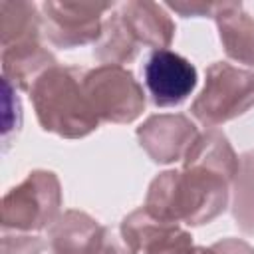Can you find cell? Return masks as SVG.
Returning <instances> with one entry per match:
<instances>
[{
	"instance_id": "cell-19",
	"label": "cell",
	"mask_w": 254,
	"mask_h": 254,
	"mask_svg": "<svg viewBox=\"0 0 254 254\" xmlns=\"http://www.w3.org/2000/svg\"><path fill=\"white\" fill-rule=\"evenodd\" d=\"M169 8H173L175 12H179V14H183L185 18H189V16H212V12H214V2H196V0H192V2H169L167 4Z\"/></svg>"
},
{
	"instance_id": "cell-8",
	"label": "cell",
	"mask_w": 254,
	"mask_h": 254,
	"mask_svg": "<svg viewBox=\"0 0 254 254\" xmlns=\"http://www.w3.org/2000/svg\"><path fill=\"white\" fill-rule=\"evenodd\" d=\"M137 137L141 147L155 163H173L185 159L198 133L189 117L181 113H161L151 115L137 129Z\"/></svg>"
},
{
	"instance_id": "cell-1",
	"label": "cell",
	"mask_w": 254,
	"mask_h": 254,
	"mask_svg": "<svg viewBox=\"0 0 254 254\" xmlns=\"http://www.w3.org/2000/svg\"><path fill=\"white\" fill-rule=\"evenodd\" d=\"M230 181L202 167L165 171L153 179L145 198V210L165 222L206 224L228 204Z\"/></svg>"
},
{
	"instance_id": "cell-4",
	"label": "cell",
	"mask_w": 254,
	"mask_h": 254,
	"mask_svg": "<svg viewBox=\"0 0 254 254\" xmlns=\"http://www.w3.org/2000/svg\"><path fill=\"white\" fill-rule=\"evenodd\" d=\"M62 206L60 181L50 171H32L2 198V228L42 230L58 218Z\"/></svg>"
},
{
	"instance_id": "cell-10",
	"label": "cell",
	"mask_w": 254,
	"mask_h": 254,
	"mask_svg": "<svg viewBox=\"0 0 254 254\" xmlns=\"http://www.w3.org/2000/svg\"><path fill=\"white\" fill-rule=\"evenodd\" d=\"M117 12L139 48L149 46L155 50H167L173 42L175 24L163 6L155 2L133 0L121 4Z\"/></svg>"
},
{
	"instance_id": "cell-7",
	"label": "cell",
	"mask_w": 254,
	"mask_h": 254,
	"mask_svg": "<svg viewBox=\"0 0 254 254\" xmlns=\"http://www.w3.org/2000/svg\"><path fill=\"white\" fill-rule=\"evenodd\" d=\"M143 77L151 101L159 107L183 103L196 85L194 65L171 50H155L143 65Z\"/></svg>"
},
{
	"instance_id": "cell-17",
	"label": "cell",
	"mask_w": 254,
	"mask_h": 254,
	"mask_svg": "<svg viewBox=\"0 0 254 254\" xmlns=\"http://www.w3.org/2000/svg\"><path fill=\"white\" fill-rule=\"evenodd\" d=\"M44 250V242L38 236H10L2 238V254H40Z\"/></svg>"
},
{
	"instance_id": "cell-14",
	"label": "cell",
	"mask_w": 254,
	"mask_h": 254,
	"mask_svg": "<svg viewBox=\"0 0 254 254\" xmlns=\"http://www.w3.org/2000/svg\"><path fill=\"white\" fill-rule=\"evenodd\" d=\"M42 16L32 2H0V38L2 48L36 42L40 38Z\"/></svg>"
},
{
	"instance_id": "cell-12",
	"label": "cell",
	"mask_w": 254,
	"mask_h": 254,
	"mask_svg": "<svg viewBox=\"0 0 254 254\" xmlns=\"http://www.w3.org/2000/svg\"><path fill=\"white\" fill-rule=\"evenodd\" d=\"M56 64V58L40 44V40L8 46L2 50L4 79H8L14 87L18 85L24 91H30L36 79Z\"/></svg>"
},
{
	"instance_id": "cell-13",
	"label": "cell",
	"mask_w": 254,
	"mask_h": 254,
	"mask_svg": "<svg viewBox=\"0 0 254 254\" xmlns=\"http://www.w3.org/2000/svg\"><path fill=\"white\" fill-rule=\"evenodd\" d=\"M183 167H202L210 169L214 173H220L226 177L230 183L238 175L240 169V159L236 157L234 149L230 147L228 139L224 133L216 129H208L206 133L198 135L194 143L189 147Z\"/></svg>"
},
{
	"instance_id": "cell-9",
	"label": "cell",
	"mask_w": 254,
	"mask_h": 254,
	"mask_svg": "<svg viewBox=\"0 0 254 254\" xmlns=\"http://www.w3.org/2000/svg\"><path fill=\"white\" fill-rule=\"evenodd\" d=\"M107 226L81 210H65L48 230L50 254H99Z\"/></svg>"
},
{
	"instance_id": "cell-3",
	"label": "cell",
	"mask_w": 254,
	"mask_h": 254,
	"mask_svg": "<svg viewBox=\"0 0 254 254\" xmlns=\"http://www.w3.org/2000/svg\"><path fill=\"white\" fill-rule=\"evenodd\" d=\"M254 105V73L226 62H214L206 69L202 91L190 105V113L206 127L226 123Z\"/></svg>"
},
{
	"instance_id": "cell-6",
	"label": "cell",
	"mask_w": 254,
	"mask_h": 254,
	"mask_svg": "<svg viewBox=\"0 0 254 254\" xmlns=\"http://www.w3.org/2000/svg\"><path fill=\"white\" fill-rule=\"evenodd\" d=\"M109 2H44L42 24L48 40L58 48H75L101 38V14Z\"/></svg>"
},
{
	"instance_id": "cell-15",
	"label": "cell",
	"mask_w": 254,
	"mask_h": 254,
	"mask_svg": "<svg viewBox=\"0 0 254 254\" xmlns=\"http://www.w3.org/2000/svg\"><path fill=\"white\" fill-rule=\"evenodd\" d=\"M139 50H141L139 44L127 30L119 12H113L111 16H107V20L103 22L101 38L93 50L95 58L105 62L107 65H121L135 60Z\"/></svg>"
},
{
	"instance_id": "cell-18",
	"label": "cell",
	"mask_w": 254,
	"mask_h": 254,
	"mask_svg": "<svg viewBox=\"0 0 254 254\" xmlns=\"http://www.w3.org/2000/svg\"><path fill=\"white\" fill-rule=\"evenodd\" d=\"M200 254H254V250L250 248V244H246L244 240L238 238H224L220 242H214L208 248L200 246Z\"/></svg>"
},
{
	"instance_id": "cell-16",
	"label": "cell",
	"mask_w": 254,
	"mask_h": 254,
	"mask_svg": "<svg viewBox=\"0 0 254 254\" xmlns=\"http://www.w3.org/2000/svg\"><path fill=\"white\" fill-rule=\"evenodd\" d=\"M232 214L242 232L254 234V151L240 157V169L234 177Z\"/></svg>"
},
{
	"instance_id": "cell-5",
	"label": "cell",
	"mask_w": 254,
	"mask_h": 254,
	"mask_svg": "<svg viewBox=\"0 0 254 254\" xmlns=\"http://www.w3.org/2000/svg\"><path fill=\"white\" fill-rule=\"evenodd\" d=\"M85 95L99 121L131 123L145 109V95L133 73L121 65H99L83 73Z\"/></svg>"
},
{
	"instance_id": "cell-11",
	"label": "cell",
	"mask_w": 254,
	"mask_h": 254,
	"mask_svg": "<svg viewBox=\"0 0 254 254\" xmlns=\"http://www.w3.org/2000/svg\"><path fill=\"white\" fill-rule=\"evenodd\" d=\"M212 18L216 20L220 42L228 58L254 65V18L240 2H214Z\"/></svg>"
},
{
	"instance_id": "cell-2",
	"label": "cell",
	"mask_w": 254,
	"mask_h": 254,
	"mask_svg": "<svg viewBox=\"0 0 254 254\" xmlns=\"http://www.w3.org/2000/svg\"><path fill=\"white\" fill-rule=\"evenodd\" d=\"M83 73L77 67L56 64L36 79L30 99L44 131L65 139H79L97 129L99 117L85 95Z\"/></svg>"
}]
</instances>
